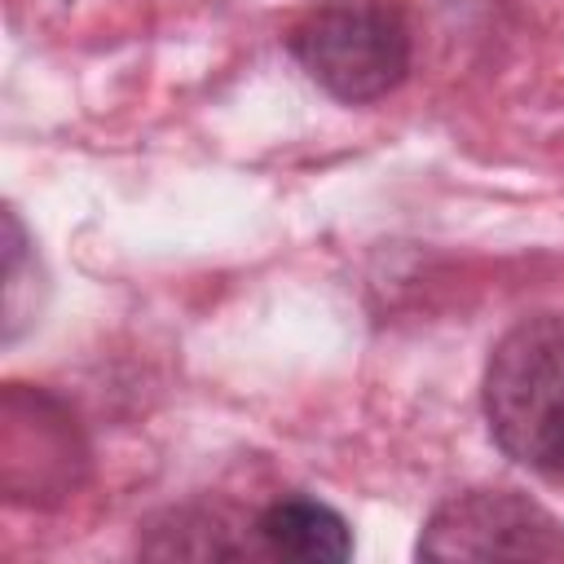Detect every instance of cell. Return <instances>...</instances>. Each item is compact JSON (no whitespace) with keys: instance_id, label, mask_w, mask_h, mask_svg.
Segmentation results:
<instances>
[{"instance_id":"3957f363","label":"cell","mask_w":564,"mask_h":564,"mask_svg":"<svg viewBox=\"0 0 564 564\" xmlns=\"http://www.w3.org/2000/svg\"><path fill=\"white\" fill-rule=\"evenodd\" d=\"M427 560H564V520L511 489L445 498L419 538Z\"/></svg>"},{"instance_id":"7a4b0ae2","label":"cell","mask_w":564,"mask_h":564,"mask_svg":"<svg viewBox=\"0 0 564 564\" xmlns=\"http://www.w3.org/2000/svg\"><path fill=\"white\" fill-rule=\"evenodd\" d=\"M291 57L330 97L361 106L392 93L414 53L410 22L388 0H344L313 9L286 35Z\"/></svg>"},{"instance_id":"6da1fadb","label":"cell","mask_w":564,"mask_h":564,"mask_svg":"<svg viewBox=\"0 0 564 564\" xmlns=\"http://www.w3.org/2000/svg\"><path fill=\"white\" fill-rule=\"evenodd\" d=\"M480 401L507 458L564 480V313H533L494 344Z\"/></svg>"},{"instance_id":"277c9868","label":"cell","mask_w":564,"mask_h":564,"mask_svg":"<svg viewBox=\"0 0 564 564\" xmlns=\"http://www.w3.org/2000/svg\"><path fill=\"white\" fill-rule=\"evenodd\" d=\"M256 538H260V551L278 555V560L339 564V560L352 555L348 520L335 507H326L317 498H304V494L269 502L256 520Z\"/></svg>"}]
</instances>
